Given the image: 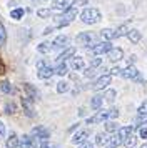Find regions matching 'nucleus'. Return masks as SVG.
<instances>
[{
  "label": "nucleus",
  "instance_id": "obj_1",
  "mask_svg": "<svg viewBox=\"0 0 147 148\" xmlns=\"http://www.w3.org/2000/svg\"><path fill=\"white\" fill-rule=\"evenodd\" d=\"M119 116V110L117 108H110V110H100L97 113L90 116V118H87V123L89 125H94V123H100V121H110L114 118H117Z\"/></svg>",
  "mask_w": 147,
  "mask_h": 148
},
{
  "label": "nucleus",
  "instance_id": "obj_2",
  "mask_svg": "<svg viewBox=\"0 0 147 148\" xmlns=\"http://www.w3.org/2000/svg\"><path fill=\"white\" fill-rule=\"evenodd\" d=\"M102 18V14H100L97 8H84L82 10V14H80V20L87 23V25H94V23H97V22Z\"/></svg>",
  "mask_w": 147,
  "mask_h": 148
},
{
  "label": "nucleus",
  "instance_id": "obj_3",
  "mask_svg": "<svg viewBox=\"0 0 147 148\" xmlns=\"http://www.w3.org/2000/svg\"><path fill=\"white\" fill-rule=\"evenodd\" d=\"M94 34H90V32H82V34H79L77 37H75V42H77V45H80V47H90L92 48L95 43H94Z\"/></svg>",
  "mask_w": 147,
  "mask_h": 148
},
{
  "label": "nucleus",
  "instance_id": "obj_4",
  "mask_svg": "<svg viewBox=\"0 0 147 148\" xmlns=\"http://www.w3.org/2000/svg\"><path fill=\"white\" fill-rule=\"evenodd\" d=\"M30 136H32V138H37V140H40L44 143V141H47L50 138V132L44 127H33L32 132H30Z\"/></svg>",
  "mask_w": 147,
  "mask_h": 148
},
{
  "label": "nucleus",
  "instance_id": "obj_5",
  "mask_svg": "<svg viewBox=\"0 0 147 148\" xmlns=\"http://www.w3.org/2000/svg\"><path fill=\"white\" fill-rule=\"evenodd\" d=\"M110 80H112V77L110 75H102V77H99L97 80H95V83L92 85V88L95 90V92H100V90H104V88H107L109 85H110Z\"/></svg>",
  "mask_w": 147,
  "mask_h": 148
},
{
  "label": "nucleus",
  "instance_id": "obj_6",
  "mask_svg": "<svg viewBox=\"0 0 147 148\" xmlns=\"http://www.w3.org/2000/svg\"><path fill=\"white\" fill-rule=\"evenodd\" d=\"M112 50V43L110 42H99L92 47V52L94 55H104V53H109Z\"/></svg>",
  "mask_w": 147,
  "mask_h": 148
},
{
  "label": "nucleus",
  "instance_id": "obj_7",
  "mask_svg": "<svg viewBox=\"0 0 147 148\" xmlns=\"http://www.w3.org/2000/svg\"><path fill=\"white\" fill-rule=\"evenodd\" d=\"M75 3V0H55L53 2L52 10H60V12H65L69 8H72V5Z\"/></svg>",
  "mask_w": 147,
  "mask_h": 148
},
{
  "label": "nucleus",
  "instance_id": "obj_8",
  "mask_svg": "<svg viewBox=\"0 0 147 148\" xmlns=\"http://www.w3.org/2000/svg\"><path fill=\"white\" fill-rule=\"evenodd\" d=\"M87 136H89V130H79L77 133L72 136V143L75 145H82L87 141Z\"/></svg>",
  "mask_w": 147,
  "mask_h": 148
},
{
  "label": "nucleus",
  "instance_id": "obj_9",
  "mask_svg": "<svg viewBox=\"0 0 147 148\" xmlns=\"http://www.w3.org/2000/svg\"><path fill=\"white\" fill-rule=\"evenodd\" d=\"M19 148H35L33 138L30 135H22V136H19Z\"/></svg>",
  "mask_w": 147,
  "mask_h": 148
},
{
  "label": "nucleus",
  "instance_id": "obj_10",
  "mask_svg": "<svg viewBox=\"0 0 147 148\" xmlns=\"http://www.w3.org/2000/svg\"><path fill=\"white\" fill-rule=\"evenodd\" d=\"M107 55H109V60L110 62H119V60L124 58V50L119 48V47H112V50H110Z\"/></svg>",
  "mask_w": 147,
  "mask_h": 148
},
{
  "label": "nucleus",
  "instance_id": "obj_11",
  "mask_svg": "<svg viewBox=\"0 0 147 148\" xmlns=\"http://www.w3.org/2000/svg\"><path fill=\"white\" fill-rule=\"evenodd\" d=\"M120 77H124V78H137L139 77V72H137V68L132 67V65H129L127 68H124V70H120Z\"/></svg>",
  "mask_w": 147,
  "mask_h": 148
},
{
  "label": "nucleus",
  "instance_id": "obj_12",
  "mask_svg": "<svg viewBox=\"0 0 147 148\" xmlns=\"http://www.w3.org/2000/svg\"><path fill=\"white\" fill-rule=\"evenodd\" d=\"M69 45V37L67 35H57L52 42V48H65Z\"/></svg>",
  "mask_w": 147,
  "mask_h": 148
},
{
  "label": "nucleus",
  "instance_id": "obj_13",
  "mask_svg": "<svg viewBox=\"0 0 147 148\" xmlns=\"http://www.w3.org/2000/svg\"><path fill=\"white\" fill-rule=\"evenodd\" d=\"M22 107H24V110H25V113L28 115V116H33V115H35L33 105H32V101H30L28 97H24V98H22Z\"/></svg>",
  "mask_w": 147,
  "mask_h": 148
},
{
  "label": "nucleus",
  "instance_id": "obj_14",
  "mask_svg": "<svg viewBox=\"0 0 147 148\" xmlns=\"http://www.w3.org/2000/svg\"><path fill=\"white\" fill-rule=\"evenodd\" d=\"M127 38L132 42V43H139L140 38H142V34H140L137 28H132V30H129V32H127Z\"/></svg>",
  "mask_w": 147,
  "mask_h": 148
},
{
  "label": "nucleus",
  "instance_id": "obj_15",
  "mask_svg": "<svg viewBox=\"0 0 147 148\" xmlns=\"http://www.w3.org/2000/svg\"><path fill=\"white\" fill-rule=\"evenodd\" d=\"M74 53H75V48H65V50L57 57V62H59V63H64L67 58H72Z\"/></svg>",
  "mask_w": 147,
  "mask_h": 148
},
{
  "label": "nucleus",
  "instance_id": "obj_16",
  "mask_svg": "<svg viewBox=\"0 0 147 148\" xmlns=\"http://www.w3.org/2000/svg\"><path fill=\"white\" fill-rule=\"evenodd\" d=\"M37 75H39V78H42V80H47V78H50V77L53 75V68H50L49 65H45V67L40 68Z\"/></svg>",
  "mask_w": 147,
  "mask_h": 148
},
{
  "label": "nucleus",
  "instance_id": "obj_17",
  "mask_svg": "<svg viewBox=\"0 0 147 148\" xmlns=\"http://www.w3.org/2000/svg\"><path fill=\"white\" fill-rule=\"evenodd\" d=\"M24 88H25V92L28 95H30V98H33V100H37V98H40V93H39V90L33 87V85H30V83H25L24 85Z\"/></svg>",
  "mask_w": 147,
  "mask_h": 148
},
{
  "label": "nucleus",
  "instance_id": "obj_18",
  "mask_svg": "<svg viewBox=\"0 0 147 148\" xmlns=\"http://www.w3.org/2000/svg\"><path fill=\"white\" fill-rule=\"evenodd\" d=\"M115 133L119 135L120 140H122V143H124V140H126L127 136H129L130 133H134V127H124V128H119V130H117Z\"/></svg>",
  "mask_w": 147,
  "mask_h": 148
},
{
  "label": "nucleus",
  "instance_id": "obj_19",
  "mask_svg": "<svg viewBox=\"0 0 147 148\" xmlns=\"http://www.w3.org/2000/svg\"><path fill=\"white\" fill-rule=\"evenodd\" d=\"M19 147V136L12 133L8 138H5V148H17Z\"/></svg>",
  "mask_w": 147,
  "mask_h": 148
},
{
  "label": "nucleus",
  "instance_id": "obj_20",
  "mask_svg": "<svg viewBox=\"0 0 147 148\" xmlns=\"http://www.w3.org/2000/svg\"><path fill=\"white\" fill-rule=\"evenodd\" d=\"M70 67H72L74 70H82V68L85 67V63H84V58H82V57H72Z\"/></svg>",
  "mask_w": 147,
  "mask_h": 148
},
{
  "label": "nucleus",
  "instance_id": "obj_21",
  "mask_svg": "<svg viewBox=\"0 0 147 148\" xmlns=\"http://www.w3.org/2000/svg\"><path fill=\"white\" fill-rule=\"evenodd\" d=\"M50 50H52V43L50 42H42V43L37 45V52L39 53H49Z\"/></svg>",
  "mask_w": 147,
  "mask_h": 148
},
{
  "label": "nucleus",
  "instance_id": "obj_22",
  "mask_svg": "<svg viewBox=\"0 0 147 148\" xmlns=\"http://www.w3.org/2000/svg\"><path fill=\"white\" fill-rule=\"evenodd\" d=\"M109 138H110V136H107V133H97V136H95V145L104 147V145L109 143Z\"/></svg>",
  "mask_w": 147,
  "mask_h": 148
},
{
  "label": "nucleus",
  "instance_id": "obj_23",
  "mask_svg": "<svg viewBox=\"0 0 147 148\" xmlns=\"http://www.w3.org/2000/svg\"><path fill=\"white\" fill-rule=\"evenodd\" d=\"M127 32H129V27L124 23V25H120L119 28H115V30H114V38H120V37L127 35Z\"/></svg>",
  "mask_w": 147,
  "mask_h": 148
},
{
  "label": "nucleus",
  "instance_id": "obj_24",
  "mask_svg": "<svg viewBox=\"0 0 147 148\" xmlns=\"http://www.w3.org/2000/svg\"><path fill=\"white\" fill-rule=\"evenodd\" d=\"M100 37L104 38V42H110L114 38V30L112 28H104V30H100Z\"/></svg>",
  "mask_w": 147,
  "mask_h": 148
},
{
  "label": "nucleus",
  "instance_id": "obj_25",
  "mask_svg": "<svg viewBox=\"0 0 147 148\" xmlns=\"http://www.w3.org/2000/svg\"><path fill=\"white\" fill-rule=\"evenodd\" d=\"M67 72H69V67H67L65 63H59V65L55 67V70H53V73L60 75V77H64V75H67Z\"/></svg>",
  "mask_w": 147,
  "mask_h": 148
},
{
  "label": "nucleus",
  "instance_id": "obj_26",
  "mask_svg": "<svg viewBox=\"0 0 147 148\" xmlns=\"http://www.w3.org/2000/svg\"><path fill=\"white\" fill-rule=\"evenodd\" d=\"M90 107H92L94 110H99V108L102 107V97H100V95H95L92 100H90Z\"/></svg>",
  "mask_w": 147,
  "mask_h": 148
},
{
  "label": "nucleus",
  "instance_id": "obj_27",
  "mask_svg": "<svg viewBox=\"0 0 147 148\" xmlns=\"http://www.w3.org/2000/svg\"><path fill=\"white\" fill-rule=\"evenodd\" d=\"M24 14H25L24 8H13L12 12H10V17H12L13 20H20V18L24 17Z\"/></svg>",
  "mask_w": 147,
  "mask_h": 148
},
{
  "label": "nucleus",
  "instance_id": "obj_28",
  "mask_svg": "<svg viewBox=\"0 0 147 148\" xmlns=\"http://www.w3.org/2000/svg\"><path fill=\"white\" fill-rule=\"evenodd\" d=\"M5 42H7V30L3 27V23L0 22V47H3Z\"/></svg>",
  "mask_w": 147,
  "mask_h": 148
},
{
  "label": "nucleus",
  "instance_id": "obj_29",
  "mask_svg": "<svg viewBox=\"0 0 147 148\" xmlns=\"http://www.w3.org/2000/svg\"><path fill=\"white\" fill-rule=\"evenodd\" d=\"M119 130V125L115 123V121H107L105 123V132L107 133H114V132H117Z\"/></svg>",
  "mask_w": 147,
  "mask_h": 148
},
{
  "label": "nucleus",
  "instance_id": "obj_30",
  "mask_svg": "<svg viewBox=\"0 0 147 148\" xmlns=\"http://www.w3.org/2000/svg\"><path fill=\"white\" fill-rule=\"evenodd\" d=\"M135 140H137V138H135V135L130 133V135L126 138V140H124V145H126L127 148H134V145H135Z\"/></svg>",
  "mask_w": 147,
  "mask_h": 148
},
{
  "label": "nucleus",
  "instance_id": "obj_31",
  "mask_svg": "<svg viewBox=\"0 0 147 148\" xmlns=\"http://www.w3.org/2000/svg\"><path fill=\"white\" fill-rule=\"evenodd\" d=\"M57 92H59V93H65V92H69V83H67V82H59V83H57Z\"/></svg>",
  "mask_w": 147,
  "mask_h": 148
},
{
  "label": "nucleus",
  "instance_id": "obj_32",
  "mask_svg": "<svg viewBox=\"0 0 147 148\" xmlns=\"http://www.w3.org/2000/svg\"><path fill=\"white\" fill-rule=\"evenodd\" d=\"M52 12L53 10H49V8H40V10H37V15H39L40 18H47Z\"/></svg>",
  "mask_w": 147,
  "mask_h": 148
},
{
  "label": "nucleus",
  "instance_id": "obj_33",
  "mask_svg": "<svg viewBox=\"0 0 147 148\" xmlns=\"http://www.w3.org/2000/svg\"><path fill=\"white\" fill-rule=\"evenodd\" d=\"M0 90H2L3 93H10V92H12V88H10V83H8V82H2V85H0Z\"/></svg>",
  "mask_w": 147,
  "mask_h": 148
},
{
  "label": "nucleus",
  "instance_id": "obj_34",
  "mask_svg": "<svg viewBox=\"0 0 147 148\" xmlns=\"http://www.w3.org/2000/svg\"><path fill=\"white\" fill-rule=\"evenodd\" d=\"M114 98H115V90H109L105 93V100L107 101H114Z\"/></svg>",
  "mask_w": 147,
  "mask_h": 148
},
{
  "label": "nucleus",
  "instance_id": "obj_35",
  "mask_svg": "<svg viewBox=\"0 0 147 148\" xmlns=\"http://www.w3.org/2000/svg\"><path fill=\"white\" fill-rule=\"evenodd\" d=\"M100 63H102V58H94L90 62V68H95V67H100Z\"/></svg>",
  "mask_w": 147,
  "mask_h": 148
},
{
  "label": "nucleus",
  "instance_id": "obj_36",
  "mask_svg": "<svg viewBox=\"0 0 147 148\" xmlns=\"http://www.w3.org/2000/svg\"><path fill=\"white\" fill-rule=\"evenodd\" d=\"M3 138H5V125L0 120V140H3Z\"/></svg>",
  "mask_w": 147,
  "mask_h": 148
},
{
  "label": "nucleus",
  "instance_id": "obj_37",
  "mask_svg": "<svg viewBox=\"0 0 147 148\" xmlns=\"http://www.w3.org/2000/svg\"><path fill=\"white\" fill-rule=\"evenodd\" d=\"M139 135H140V138H144V140H147V127H142L139 130Z\"/></svg>",
  "mask_w": 147,
  "mask_h": 148
},
{
  "label": "nucleus",
  "instance_id": "obj_38",
  "mask_svg": "<svg viewBox=\"0 0 147 148\" xmlns=\"http://www.w3.org/2000/svg\"><path fill=\"white\" fill-rule=\"evenodd\" d=\"M94 75H95V68H87L85 70V77L90 78V77H94Z\"/></svg>",
  "mask_w": 147,
  "mask_h": 148
},
{
  "label": "nucleus",
  "instance_id": "obj_39",
  "mask_svg": "<svg viewBox=\"0 0 147 148\" xmlns=\"http://www.w3.org/2000/svg\"><path fill=\"white\" fill-rule=\"evenodd\" d=\"M13 108H15V107H13L12 103H8V105H7V107H5L7 113H8V115H12V113H13Z\"/></svg>",
  "mask_w": 147,
  "mask_h": 148
},
{
  "label": "nucleus",
  "instance_id": "obj_40",
  "mask_svg": "<svg viewBox=\"0 0 147 148\" xmlns=\"http://www.w3.org/2000/svg\"><path fill=\"white\" fill-rule=\"evenodd\" d=\"M112 75H120V68H112V70H110V77H112Z\"/></svg>",
  "mask_w": 147,
  "mask_h": 148
},
{
  "label": "nucleus",
  "instance_id": "obj_41",
  "mask_svg": "<svg viewBox=\"0 0 147 148\" xmlns=\"http://www.w3.org/2000/svg\"><path fill=\"white\" fill-rule=\"evenodd\" d=\"M79 148H94V145L92 143H89V141H85V143H82Z\"/></svg>",
  "mask_w": 147,
  "mask_h": 148
},
{
  "label": "nucleus",
  "instance_id": "obj_42",
  "mask_svg": "<svg viewBox=\"0 0 147 148\" xmlns=\"http://www.w3.org/2000/svg\"><path fill=\"white\" fill-rule=\"evenodd\" d=\"M42 148H55V147L50 145V143H47V141H44V143H42Z\"/></svg>",
  "mask_w": 147,
  "mask_h": 148
},
{
  "label": "nucleus",
  "instance_id": "obj_43",
  "mask_svg": "<svg viewBox=\"0 0 147 148\" xmlns=\"http://www.w3.org/2000/svg\"><path fill=\"white\" fill-rule=\"evenodd\" d=\"M37 67H39V70H40L42 67H45V62H44V60H39V62H37Z\"/></svg>",
  "mask_w": 147,
  "mask_h": 148
},
{
  "label": "nucleus",
  "instance_id": "obj_44",
  "mask_svg": "<svg viewBox=\"0 0 147 148\" xmlns=\"http://www.w3.org/2000/svg\"><path fill=\"white\" fill-rule=\"evenodd\" d=\"M140 148H147V143H144V145H142V147H140Z\"/></svg>",
  "mask_w": 147,
  "mask_h": 148
},
{
  "label": "nucleus",
  "instance_id": "obj_45",
  "mask_svg": "<svg viewBox=\"0 0 147 148\" xmlns=\"http://www.w3.org/2000/svg\"><path fill=\"white\" fill-rule=\"evenodd\" d=\"M105 148H112V147H105Z\"/></svg>",
  "mask_w": 147,
  "mask_h": 148
}]
</instances>
